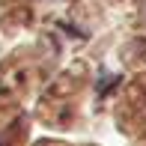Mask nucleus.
<instances>
[{
	"label": "nucleus",
	"instance_id": "f257e3e1",
	"mask_svg": "<svg viewBox=\"0 0 146 146\" xmlns=\"http://www.w3.org/2000/svg\"><path fill=\"white\" fill-rule=\"evenodd\" d=\"M140 15H143V21H146V0H143V6H140Z\"/></svg>",
	"mask_w": 146,
	"mask_h": 146
}]
</instances>
